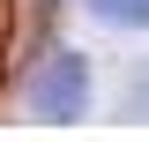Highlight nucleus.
<instances>
[{
	"instance_id": "nucleus-3",
	"label": "nucleus",
	"mask_w": 149,
	"mask_h": 142,
	"mask_svg": "<svg viewBox=\"0 0 149 142\" xmlns=\"http://www.w3.org/2000/svg\"><path fill=\"white\" fill-rule=\"evenodd\" d=\"M127 112H134V120H149V75H134V90H127Z\"/></svg>"
},
{
	"instance_id": "nucleus-4",
	"label": "nucleus",
	"mask_w": 149,
	"mask_h": 142,
	"mask_svg": "<svg viewBox=\"0 0 149 142\" xmlns=\"http://www.w3.org/2000/svg\"><path fill=\"white\" fill-rule=\"evenodd\" d=\"M8 22H15V0H0V45H8Z\"/></svg>"
},
{
	"instance_id": "nucleus-2",
	"label": "nucleus",
	"mask_w": 149,
	"mask_h": 142,
	"mask_svg": "<svg viewBox=\"0 0 149 142\" xmlns=\"http://www.w3.org/2000/svg\"><path fill=\"white\" fill-rule=\"evenodd\" d=\"M97 22H119V30H149V0H90Z\"/></svg>"
},
{
	"instance_id": "nucleus-1",
	"label": "nucleus",
	"mask_w": 149,
	"mask_h": 142,
	"mask_svg": "<svg viewBox=\"0 0 149 142\" xmlns=\"http://www.w3.org/2000/svg\"><path fill=\"white\" fill-rule=\"evenodd\" d=\"M22 112L30 120H82L90 112V67L82 53H45L22 82Z\"/></svg>"
}]
</instances>
